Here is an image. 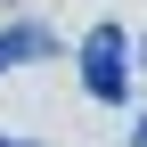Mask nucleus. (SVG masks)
I'll list each match as a JSON object with an SVG mask.
<instances>
[{"mask_svg": "<svg viewBox=\"0 0 147 147\" xmlns=\"http://www.w3.org/2000/svg\"><path fill=\"white\" fill-rule=\"evenodd\" d=\"M82 90L106 98V106L131 98V41H123V25H90V41H82Z\"/></svg>", "mask_w": 147, "mask_h": 147, "instance_id": "nucleus-1", "label": "nucleus"}, {"mask_svg": "<svg viewBox=\"0 0 147 147\" xmlns=\"http://www.w3.org/2000/svg\"><path fill=\"white\" fill-rule=\"evenodd\" d=\"M49 49H57V41H49L41 25H8V33H0V65H33V57H49Z\"/></svg>", "mask_w": 147, "mask_h": 147, "instance_id": "nucleus-2", "label": "nucleus"}, {"mask_svg": "<svg viewBox=\"0 0 147 147\" xmlns=\"http://www.w3.org/2000/svg\"><path fill=\"white\" fill-rule=\"evenodd\" d=\"M0 147H33V139H16V131H0Z\"/></svg>", "mask_w": 147, "mask_h": 147, "instance_id": "nucleus-3", "label": "nucleus"}, {"mask_svg": "<svg viewBox=\"0 0 147 147\" xmlns=\"http://www.w3.org/2000/svg\"><path fill=\"white\" fill-rule=\"evenodd\" d=\"M131 147H147V123H139V131H131Z\"/></svg>", "mask_w": 147, "mask_h": 147, "instance_id": "nucleus-4", "label": "nucleus"}, {"mask_svg": "<svg viewBox=\"0 0 147 147\" xmlns=\"http://www.w3.org/2000/svg\"><path fill=\"white\" fill-rule=\"evenodd\" d=\"M139 65H147V41H139Z\"/></svg>", "mask_w": 147, "mask_h": 147, "instance_id": "nucleus-5", "label": "nucleus"}]
</instances>
